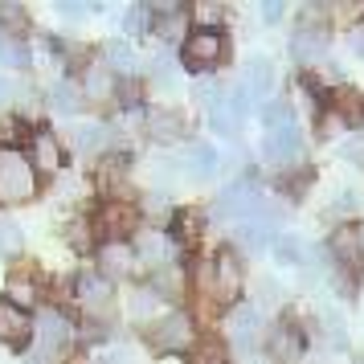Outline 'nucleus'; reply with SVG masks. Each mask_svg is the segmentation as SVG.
Wrapping results in <instances>:
<instances>
[{
    "label": "nucleus",
    "instance_id": "nucleus-31",
    "mask_svg": "<svg viewBox=\"0 0 364 364\" xmlns=\"http://www.w3.org/2000/svg\"><path fill=\"white\" fill-rule=\"evenodd\" d=\"M356 205H360V197H356V193H352V188H344V193H340V200H336V205H331V209H336V213H352V209H356Z\"/></svg>",
    "mask_w": 364,
    "mask_h": 364
},
{
    "label": "nucleus",
    "instance_id": "nucleus-16",
    "mask_svg": "<svg viewBox=\"0 0 364 364\" xmlns=\"http://www.w3.org/2000/svg\"><path fill=\"white\" fill-rule=\"evenodd\" d=\"M331 254H336L344 266H360L364 246H360V237H356V230H340L336 233V237H331Z\"/></svg>",
    "mask_w": 364,
    "mask_h": 364
},
{
    "label": "nucleus",
    "instance_id": "nucleus-18",
    "mask_svg": "<svg viewBox=\"0 0 364 364\" xmlns=\"http://www.w3.org/2000/svg\"><path fill=\"white\" fill-rule=\"evenodd\" d=\"M50 107L58 111V115H74L78 107H82V99H78V90L70 82H53L50 86Z\"/></svg>",
    "mask_w": 364,
    "mask_h": 364
},
{
    "label": "nucleus",
    "instance_id": "nucleus-40",
    "mask_svg": "<svg viewBox=\"0 0 364 364\" xmlns=\"http://www.w3.org/2000/svg\"><path fill=\"white\" fill-rule=\"evenodd\" d=\"M0 53H4V33H0Z\"/></svg>",
    "mask_w": 364,
    "mask_h": 364
},
{
    "label": "nucleus",
    "instance_id": "nucleus-13",
    "mask_svg": "<svg viewBox=\"0 0 364 364\" xmlns=\"http://www.w3.org/2000/svg\"><path fill=\"white\" fill-rule=\"evenodd\" d=\"M258 323H262V315H258V307H237L230 319V328H233V344L237 348H254V331H258Z\"/></svg>",
    "mask_w": 364,
    "mask_h": 364
},
{
    "label": "nucleus",
    "instance_id": "nucleus-36",
    "mask_svg": "<svg viewBox=\"0 0 364 364\" xmlns=\"http://www.w3.org/2000/svg\"><path fill=\"white\" fill-rule=\"evenodd\" d=\"M352 53H356V58H364V29H356V33H352Z\"/></svg>",
    "mask_w": 364,
    "mask_h": 364
},
{
    "label": "nucleus",
    "instance_id": "nucleus-8",
    "mask_svg": "<svg viewBox=\"0 0 364 364\" xmlns=\"http://www.w3.org/2000/svg\"><path fill=\"white\" fill-rule=\"evenodd\" d=\"M213 295H221L225 303H233V299L242 295V262L230 250H221L213 258Z\"/></svg>",
    "mask_w": 364,
    "mask_h": 364
},
{
    "label": "nucleus",
    "instance_id": "nucleus-9",
    "mask_svg": "<svg viewBox=\"0 0 364 364\" xmlns=\"http://www.w3.org/2000/svg\"><path fill=\"white\" fill-rule=\"evenodd\" d=\"M78 299H82V307L90 315H111V307H115V299H111V282H107V274H82L78 279Z\"/></svg>",
    "mask_w": 364,
    "mask_h": 364
},
{
    "label": "nucleus",
    "instance_id": "nucleus-29",
    "mask_svg": "<svg viewBox=\"0 0 364 364\" xmlns=\"http://www.w3.org/2000/svg\"><path fill=\"white\" fill-rule=\"evenodd\" d=\"M0 25H9V29H25V9H21V4H0Z\"/></svg>",
    "mask_w": 364,
    "mask_h": 364
},
{
    "label": "nucleus",
    "instance_id": "nucleus-38",
    "mask_svg": "<svg viewBox=\"0 0 364 364\" xmlns=\"http://www.w3.org/2000/svg\"><path fill=\"white\" fill-rule=\"evenodd\" d=\"M58 13H66V17H82V9H78V4H58Z\"/></svg>",
    "mask_w": 364,
    "mask_h": 364
},
{
    "label": "nucleus",
    "instance_id": "nucleus-24",
    "mask_svg": "<svg viewBox=\"0 0 364 364\" xmlns=\"http://www.w3.org/2000/svg\"><path fill=\"white\" fill-rule=\"evenodd\" d=\"M132 315H135V319H148V315H156V319H160V295H151V291H135Z\"/></svg>",
    "mask_w": 364,
    "mask_h": 364
},
{
    "label": "nucleus",
    "instance_id": "nucleus-41",
    "mask_svg": "<svg viewBox=\"0 0 364 364\" xmlns=\"http://www.w3.org/2000/svg\"><path fill=\"white\" fill-rule=\"evenodd\" d=\"M360 246H364V230H360Z\"/></svg>",
    "mask_w": 364,
    "mask_h": 364
},
{
    "label": "nucleus",
    "instance_id": "nucleus-1",
    "mask_svg": "<svg viewBox=\"0 0 364 364\" xmlns=\"http://www.w3.org/2000/svg\"><path fill=\"white\" fill-rule=\"evenodd\" d=\"M37 188V172L29 164V156L17 148H0V200L4 205H21L29 200Z\"/></svg>",
    "mask_w": 364,
    "mask_h": 364
},
{
    "label": "nucleus",
    "instance_id": "nucleus-3",
    "mask_svg": "<svg viewBox=\"0 0 364 364\" xmlns=\"http://www.w3.org/2000/svg\"><path fill=\"white\" fill-rule=\"evenodd\" d=\"M221 53H225V41H221V33H217L213 25L197 29V33L184 41V62H188V70L217 66V62H221Z\"/></svg>",
    "mask_w": 364,
    "mask_h": 364
},
{
    "label": "nucleus",
    "instance_id": "nucleus-17",
    "mask_svg": "<svg viewBox=\"0 0 364 364\" xmlns=\"http://www.w3.org/2000/svg\"><path fill=\"white\" fill-rule=\"evenodd\" d=\"M188 172H193L197 181H209L217 172V151L209 148V144H193V148H188Z\"/></svg>",
    "mask_w": 364,
    "mask_h": 364
},
{
    "label": "nucleus",
    "instance_id": "nucleus-4",
    "mask_svg": "<svg viewBox=\"0 0 364 364\" xmlns=\"http://www.w3.org/2000/svg\"><path fill=\"white\" fill-rule=\"evenodd\" d=\"M33 319H29V311L21 307V303H13V299H0V344L9 348H25L29 340H33Z\"/></svg>",
    "mask_w": 364,
    "mask_h": 364
},
{
    "label": "nucleus",
    "instance_id": "nucleus-33",
    "mask_svg": "<svg viewBox=\"0 0 364 364\" xmlns=\"http://www.w3.org/2000/svg\"><path fill=\"white\" fill-rule=\"evenodd\" d=\"M86 225H82V221H74V225H70V233H66V237H70V242H74V246H78V250H86Z\"/></svg>",
    "mask_w": 364,
    "mask_h": 364
},
{
    "label": "nucleus",
    "instance_id": "nucleus-10",
    "mask_svg": "<svg viewBox=\"0 0 364 364\" xmlns=\"http://www.w3.org/2000/svg\"><path fill=\"white\" fill-rule=\"evenodd\" d=\"M29 164H33V172H58L62 168V144H58V135L37 132L29 139Z\"/></svg>",
    "mask_w": 364,
    "mask_h": 364
},
{
    "label": "nucleus",
    "instance_id": "nucleus-2",
    "mask_svg": "<svg viewBox=\"0 0 364 364\" xmlns=\"http://www.w3.org/2000/svg\"><path fill=\"white\" fill-rule=\"evenodd\" d=\"M70 336H74V328H70V319L62 311H41L37 315V328H33V340H37V356L33 364H53L62 352L70 348Z\"/></svg>",
    "mask_w": 364,
    "mask_h": 364
},
{
    "label": "nucleus",
    "instance_id": "nucleus-7",
    "mask_svg": "<svg viewBox=\"0 0 364 364\" xmlns=\"http://www.w3.org/2000/svg\"><path fill=\"white\" fill-rule=\"evenodd\" d=\"M262 156L270 160V164H291V160H299V156H303V135H299L295 123H291V127H274V132H266Z\"/></svg>",
    "mask_w": 364,
    "mask_h": 364
},
{
    "label": "nucleus",
    "instance_id": "nucleus-6",
    "mask_svg": "<svg viewBox=\"0 0 364 364\" xmlns=\"http://www.w3.org/2000/svg\"><path fill=\"white\" fill-rule=\"evenodd\" d=\"M151 348H160V352H181V348L193 344V328H188V319L184 315H168V319H156L151 323Z\"/></svg>",
    "mask_w": 364,
    "mask_h": 364
},
{
    "label": "nucleus",
    "instance_id": "nucleus-21",
    "mask_svg": "<svg viewBox=\"0 0 364 364\" xmlns=\"http://www.w3.org/2000/svg\"><path fill=\"white\" fill-rule=\"evenodd\" d=\"M107 62H111V70H119V74H132L135 70V50L127 46V41H107Z\"/></svg>",
    "mask_w": 364,
    "mask_h": 364
},
{
    "label": "nucleus",
    "instance_id": "nucleus-15",
    "mask_svg": "<svg viewBox=\"0 0 364 364\" xmlns=\"http://www.w3.org/2000/svg\"><path fill=\"white\" fill-rule=\"evenodd\" d=\"M135 258L160 270V266H168V242L160 237V233H144V237L135 242Z\"/></svg>",
    "mask_w": 364,
    "mask_h": 364
},
{
    "label": "nucleus",
    "instance_id": "nucleus-39",
    "mask_svg": "<svg viewBox=\"0 0 364 364\" xmlns=\"http://www.w3.org/2000/svg\"><path fill=\"white\" fill-rule=\"evenodd\" d=\"M9 95H13V86H9V78H0V102L9 99Z\"/></svg>",
    "mask_w": 364,
    "mask_h": 364
},
{
    "label": "nucleus",
    "instance_id": "nucleus-25",
    "mask_svg": "<svg viewBox=\"0 0 364 364\" xmlns=\"http://www.w3.org/2000/svg\"><path fill=\"white\" fill-rule=\"evenodd\" d=\"M86 90L99 95V99H107V95H111V70L107 66H90V74H86Z\"/></svg>",
    "mask_w": 364,
    "mask_h": 364
},
{
    "label": "nucleus",
    "instance_id": "nucleus-32",
    "mask_svg": "<svg viewBox=\"0 0 364 364\" xmlns=\"http://www.w3.org/2000/svg\"><path fill=\"white\" fill-rule=\"evenodd\" d=\"M148 213H151V217H164V213H168V200H164V193H151V200H148Z\"/></svg>",
    "mask_w": 364,
    "mask_h": 364
},
{
    "label": "nucleus",
    "instance_id": "nucleus-23",
    "mask_svg": "<svg viewBox=\"0 0 364 364\" xmlns=\"http://www.w3.org/2000/svg\"><path fill=\"white\" fill-rule=\"evenodd\" d=\"M270 348H274V356H282V360H295V356H299V336L291 328H279Z\"/></svg>",
    "mask_w": 364,
    "mask_h": 364
},
{
    "label": "nucleus",
    "instance_id": "nucleus-12",
    "mask_svg": "<svg viewBox=\"0 0 364 364\" xmlns=\"http://www.w3.org/2000/svg\"><path fill=\"white\" fill-rule=\"evenodd\" d=\"M99 262H102L107 274H127L139 258H135V246H127V242H102Z\"/></svg>",
    "mask_w": 364,
    "mask_h": 364
},
{
    "label": "nucleus",
    "instance_id": "nucleus-22",
    "mask_svg": "<svg viewBox=\"0 0 364 364\" xmlns=\"http://www.w3.org/2000/svg\"><path fill=\"white\" fill-rule=\"evenodd\" d=\"M102 225H107V233H111V242H123V233H127V225H132V213L123 209V205H111L107 213L99 217Z\"/></svg>",
    "mask_w": 364,
    "mask_h": 364
},
{
    "label": "nucleus",
    "instance_id": "nucleus-34",
    "mask_svg": "<svg viewBox=\"0 0 364 364\" xmlns=\"http://www.w3.org/2000/svg\"><path fill=\"white\" fill-rule=\"evenodd\" d=\"M323 127H328V135H336V132H344V119L336 115V111H328L323 115Z\"/></svg>",
    "mask_w": 364,
    "mask_h": 364
},
{
    "label": "nucleus",
    "instance_id": "nucleus-19",
    "mask_svg": "<svg viewBox=\"0 0 364 364\" xmlns=\"http://www.w3.org/2000/svg\"><path fill=\"white\" fill-rule=\"evenodd\" d=\"M188 364H225V344L221 340H197L188 348Z\"/></svg>",
    "mask_w": 364,
    "mask_h": 364
},
{
    "label": "nucleus",
    "instance_id": "nucleus-27",
    "mask_svg": "<svg viewBox=\"0 0 364 364\" xmlns=\"http://www.w3.org/2000/svg\"><path fill=\"white\" fill-rule=\"evenodd\" d=\"M148 9H144V4H135V9H127V13H123V29H127V33H144V29H148Z\"/></svg>",
    "mask_w": 364,
    "mask_h": 364
},
{
    "label": "nucleus",
    "instance_id": "nucleus-20",
    "mask_svg": "<svg viewBox=\"0 0 364 364\" xmlns=\"http://www.w3.org/2000/svg\"><path fill=\"white\" fill-rule=\"evenodd\" d=\"M274 254H279V262H287V266H303L307 262V246H303L299 237H291V233L274 237Z\"/></svg>",
    "mask_w": 364,
    "mask_h": 364
},
{
    "label": "nucleus",
    "instance_id": "nucleus-37",
    "mask_svg": "<svg viewBox=\"0 0 364 364\" xmlns=\"http://www.w3.org/2000/svg\"><path fill=\"white\" fill-rule=\"evenodd\" d=\"M200 17H205V21H221V17H225V13H221L217 4H205V9H200Z\"/></svg>",
    "mask_w": 364,
    "mask_h": 364
},
{
    "label": "nucleus",
    "instance_id": "nucleus-26",
    "mask_svg": "<svg viewBox=\"0 0 364 364\" xmlns=\"http://www.w3.org/2000/svg\"><path fill=\"white\" fill-rule=\"evenodd\" d=\"M0 254H21V230L0 217Z\"/></svg>",
    "mask_w": 364,
    "mask_h": 364
},
{
    "label": "nucleus",
    "instance_id": "nucleus-35",
    "mask_svg": "<svg viewBox=\"0 0 364 364\" xmlns=\"http://www.w3.org/2000/svg\"><path fill=\"white\" fill-rule=\"evenodd\" d=\"M262 13H266V21H279V17H282V4H279V0H266Z\"/></svg>",
    "mask_w": 364,
    "mask_h": 364
},
{
    "label": "nucleus",
    "instance_id": "nucleus-14",
    "mask_svg": "<svg viewBox=\"0 0 364 364\" xmlns=\"http://www.w3.org/2000/svg\"><path fill=\"white\" fill-rule=\"evenodd\" d=\"M107 144H111V132H107L102 123H82V127L74 132V148L82 151V156H99Z\"/></svg>",
    "mask_w": 364,
    "mask_h": 364
},
{
    "label": "nucleus",
    "instance_id": "nucleus-11",
    "mask_svg": "<svg viewBox=\"0 0 364 364\" xmlns=\"http://www.w3.org/2000/svg\"><path fill=\"white\" fill-rule=\"evenodd\" d=\"M242 90H246V99H258L262 102L270 90H274V66H270V58H250L246 74H242Z\"/></svg>",
    "mask_w": 364,
    "mask_h": 364
},
{
    "label": "nucleus",
    "instance_id": "nucleus-28",
    "mask_svg": "<svg viewBox=\"0 0 364 364\" xmlns=\"http://www.w3.org/2000/svg\"><path fill=\"white\" fill-rule=\"evenodd\" d=\"M156 287H160L164 295H176V291H181V274H176L172 266H160V270H156Z\"/></svg>",
    "mask_w": 364,
    "mask_h": 364
},
{
    "label": "nucleus",
    "instance_id": "nucleus-5",
    "mask_svg": "<svg viewBox=\"0 0 364 364\" xmlns=\"http://www.w3.org/2000/svg\"><path fill=\"white\" fill-rule=\"evenodd\" d=\"M323 50H328V33H323V25L303 21L295 33H291V58H295V62H303V66L323 62Z\"/></svg>",
    "mask_w": 364,
    "mask_h": 364
},
{
    "label": "nucleus",
    "instance_id": "nucleus-30",
    "mask_svg": "<svg viewBox=\"0 0 364 364\" xmlns=\"http://www.w3.org/2000/svg\"><path fill=\"white\" fill-rule=\"evenodd\" d=\"M258 287H262V295H258V307H274V303L282 299V287H279L274 279H262Z\"/></svg>",
    "mask_w": 364,
    "mask_h": 364
}]
</instances>
